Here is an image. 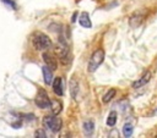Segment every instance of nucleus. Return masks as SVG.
<instances>
[{
	"label": "nucleus",
	"instance_id": "obj_9",
	"mask_svg": "<svg viewBox=\"0 0 157 138\" xmlns=\"http://www.w3.org/2000/svg\"><path fill=\"white\" fill-rule=\"evenodd\" d=\"M144 18H145V16L142 15V13H134L130 18H129V24L132 27V28H135V27H139L141 23H142V21H144Z\"/></svg>",
	"mask_w": 157,
	"mask_h": 138
},
{
	"label": "nucleus",
	"instance_id": "obj_14",
	"mask_svg": "<svg viewBox=\"0 0 157 138\" xmlns=\"http://www.w3.org/2000/svg\"><path fill=\"white\" fill-rule=\"evenodd\" d=\"M82 128H83V133L86 136H91L94 131V123L92 120H86L82 125Z\"/></svg>",
	"mask_w": 157,
	"mask_h": 138
},
{
	"label": "nucleus",
	"instance_id": "obj_11",
	"mask_svg": "<svg viewBox=\"0 0 157 138\" xmlns=\"http://www.w3.org/2000/svg\"><path fill=\"white\" fill-rule=\"evenodd\" d=\"M53 71L48 67V66H44L43 68H42V73H43V78H44V83L45 84H52L53 83V73H52Z\"/></svg>",
	"mask_w": 157,
	"mask_h": 138
},
{
	"label": "nucleus",
	"instance_id": "obj_1",
	"mask_svg": "<svg viewBox=\"0 0 157 138\" xmlns=\"http://www.w3.org/2000/svg\"><path fill=\"white\" fill-rule=\"evenodd\" d=\"M32 45H33V48L36 50L44 51V50H48L52 46V40H50V38L45 33L36 32L32 35Z\"/></svg>",
	"mask_w": 157,
	"mask_h": 138
},
{
	"label": "nucleus",
	"instance_id": "obj_16",
	"mask_svg": "<svg viewBox=\"0 0 157 138\" xmlns=\"http://www.w3.org/2000/svg\"><path fill=\"white\" fill-rule=\"evenodd\" d=\"M132 131H134V127H132L131 123L126 122V123L123 126V134H124V137H131Z\"/></svg>",
	"mask_w": 157,
	"mask_h": 138
},
{
	"label": "nucleus",
	"instance_id": "obj_5",
	"mask_svg": "<svg viewBox=\"0 0 157 138\" xmlns=\"http://www.w3.org/2000/svg\"><path fill=\"white\" fill-rule=\"evenodd\" d=\"M34 104L40 107V109H48L50 107V99L44 89H39L36 98H34Z\"/></svg>",
	"mask_w": 157,
	"mask_h": 138
},
{
	"label": "nucleus",
	"instance_id": "obj_2",
	"mask_svg": "<svg viewBox=\"0 0 157 138\" xmlns=\"http://www.w3.org/2000/svg\"><path fill=\"white\" fill-rule=\"evenodd\" d=\"M63 121L60 117H56V115H47L43 118V127L45 129L52 131L53 133H58L61 129Z\"/></svg>",
	"mask_w": 157,
	"mask_h": 138
},
{
	"label": "nucleus",
	"instance_id": "obj_3",
	"mask_svg": "<svg viewBox=\"0 0 157 138\" xmlns=\"http://www.w3.org/2000/svg\"><path fill=\"white\" fill-rule=\"evenodd\" d=\"M104 56H105V53L103 49H97L93 51V54L91 55V59L88 61V65H87V70L88 72H94L101 65L102 62L104 61Z\"/></svg>",
	"mask_w": 157,
	"mask_h": 138
},
{
	"label": "nucleus",
	"instance_id": "obj_17",
	"mask_svg": "<svg viewBox=\"0 0 157 138\" xmlns=\"http://www.w3.org/2000/svg\"><path fill=\"white\" fill-rule=\"evenodd\" d=\"M115 93H117V90H115V89H109V90L103 95L102 101H103V103H109V101L115 96Z\"/></svg>",
	"mask_w": 157,
	"mask_h": 138
},
{
	"label": "nucleus",
	"instance_id": "obj_6",
	"mask_svg": "<svg viewBox=\"0 0 157 138\" xmlns=\"http://www.w3.org/2000/svg\"><path fill=\"white\" fill-rule=\"evenodd\" d=\"M42 57H43V60L45 62V66H48L52 71H55L58 68V60H56V57L53 54L44 51L43 55H42Z\"/></svg>",
	"mask_w": 157,
	"mask_h": 138
},
{
	"label": "nucleus",
	"instance_id": "obj_13",
	"mask_svg": "<svg viewBox=\"0 0 157 138\" xmlns=\"http://www.w3.org/2000/svg\"><path fill=\"white\" fill-rule=\"evenodd\" d=\"M50 109H52V114L59 115L63 110V104L58 99H53V100H50Z\"/></svg>",
	"mask_w": 157,
	"mask_h": 138
},
{
	"label": "nucleus",
	"instance_id": "obj_18",
	"mask_svg": "<svg viewBox=\"0 0 157 138\" xmlns=\"http://www.w3.org/2000/svg\"><path fill=\"white\" fill-rule=\"evenodd\" d=\"M34 137H40V138H45L47 137V133L43 131V129H37L34 132Z\"/></svg>",
	"mask_w": 157,
	"mask_h": 138
},
{
	"label": "nucleus",
	"instance_id": "obj_12",
	"mask_svg": "<svg viewBox=\"0 0 157 138\" xmlns=\"http://www.w3.org/2000/svg\"><path fill=\"white\" fill-rule=\"evenodd\" d=\"M69 87H70V94H71V98H72V99H76L77 93H78V82L76 81L75 77L71 78V81H70V83H69Z\"/></svg>",
	"mask_w": 157,
	"mask_h": 138
},
{
	"label": "nucleus",
	"instance_id": "obj_10",
	"mask_svg": "<svg viewBox=\"0 0 157 138\" xmlns=\"http://www.w3.org/2000/svg\"><path fill=\"white\" fill-rule=\"evenodd\" d=\"M78 23L85 27V28H91L92 27V23H91V20H90V15L87 12H82L78 17Z\"/></svg>",
	"mask_w": 157,
	"mask_h": 138
},
{
	"label": "nucleus",
	"instance_id": "obj_8",
	"mask_svg": "<svg viewBox=\"0 0 157 138\" xmlns=\"http://www.w3.org/2000/svg\"><path fill=\"white\" fill-rule=\"evenodd\" d=\"M151 79V72H148V71H146L137 81H135L134 83H132V88L134 89H137V88H140V87H142V85H145L148 81Z\"/></svg>",
	"mask_w": 157,
	"mask_h": 138
},
{
	"label": "nucleus",
	"instance_id": "obj_19",
	"mask_svg": "<svg viewBox=\"0 0 157 138\" xmlns=\"http://www.w3.org/2000/svg\"><path fill=\"white\" fill-rule=\"evenodd\" d=\"M1 1H2L4 4H6L7 6H10L11 9H13V10L16 9V4H15V2L12 1V0H1Z\"/></svg>",
	"mask_w": 157,
	"mask_h": 138
},
{
	"label": "nucleus",
	"instance_id": "obj_7",
	"mask_svg": "<svg viewBox=\"0 0 157 138\" xmlns=\"http://www.w3.org/2000/svg\"><path fill=\"white\" fill-rule=\"evenodd\" d=\"M53 92L55 95L61 96L64 94V85H63V78L61 77H55L53 81Z\"/></svg>",
	"mask_w": 157,
	"mask_h": 138
},
{
	"label": "nucleus",
	"instance_id": "obj_4",
	"mask_svg": "<svg viewBox=\"0 0 157 138\" xmlns=\"http://www.w3.org/2000/svg\"><path fill=\"white\" fill-rule=\"evenodd\" d=\"M54 54L55 56L63 62L66 64L67 62V56H69V49L65 42H58V44L54 46Z\"/></svg>",
	"mask_w": 157,
	"mask_h": 138
},
{
	"label": "nucleus",
	"instance_id": "obj_15",
	"mask_svg": "<svg viewBox=\"0 0 157 138\" xmlns=\"http://www.w3.org/2000/svg\"><path fill=\"white\" fill-rule=\"evenodd\" d=\"M117 117H118L117 112H115V111H110L109 115H108V117H107V126L114 127L115 123H117Z\"/></svg>",
	"mask_w": 157,
	"mask_h": 138
}]
</instances>
